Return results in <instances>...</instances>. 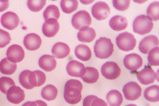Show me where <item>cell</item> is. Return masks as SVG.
Returning <instances> with one entry per match:
<instances>
[{"label":"cell","instance_id":"39","mask_svg":"<svg viewBox=\"0 0 159 106\" xmlns=\"http://www.w3.org/2000/svg\"><path fill=\"white\" fill-rule=\"evenodd\" d=\"M91 106H107V104L105 100L97 97L96 99L93 100V102L91 103Z\"/></svg>","mask_w":159,"mask_h":106},{"label":"cell","instance_id":"3","mask_svg":"<svg viewBox=\"0 0 159 106\" xmlns=\"http://www.w3.org/2000/svg\"><path fill=\"white\" fill-rule=\"evenodd\" d=\"M153 28V21L145 15H140L136 17L133 22V30L139 35L147 34L152 30Z\"/></svg>","mask_w":159,"mask_h":106},{"label":"cell","instance_id":"14","mask_svg":"<svg viewBox=\"0 0 159 106\" xmlns=\"http://www.w3.org/2000/svg\"><path fill=\"white\" fill-rule=\"evenodd\" d=\"M137 79L143 85L153 84L156 79V72L150 66H146L137 73Z\"/></svg>","mask_w":159,"mask_h":106},{"label":"cell","instance_id":"29","mask_svg":"<svg viewBox=\"0 0 159 106\" xmlns=\"http://www.w3.org/2000/svg\"><path fill=\"white\" fill-rule=\"evenodd\" d=\"M60 16V13L59 11V9L57 6L55 5L51 4L48 6L47 8L45 9L43 13V17L45 21L49 20L51 19H55L57 20Z\"/></svg>","mask_w":159,"mask_h":106},{"label":"cell","instance_id":"6","mask_svg":"<svg viewBox=\"0 0 159 106\" xmlns=\"http://www.w3.org/2000/svg\"><path fill=\"white\" fill-rule=\"evenodd\" d=\"M125 97L128 100L134 101L139 98L142 95V88L137 82L130 81L123 87Z\"/></svg>","mask_w":159,"mask_h":106},{"label":"cell","instance_id":"7","mask_svg":"<svg viewBox=\"0 0 159 106\" xmlns=\"http://www.w3.org/2000/svg\"><path fill=\"white\" fill-rule=\"evenodd\" d=\"M101 73L105 78L114 80L118 78L121 74V69L116 62H107L101 67Z\"/></svg>","mask_w":159,"mask_h":106},{"label":"cell","instance_id":"28","mask_svg":"<svg viewBox=\"0 0 159 106\" xmlns=\"http://www.w3.org/2000/svg\"><path fill=\"white\" fill-rule=\"evenodd\" d=\"M58 94V90L55 86L53 85H48L45 87L43 88L41 91V95L42 97L48 101L55 100L57 98Z\"/></svg>","mask_w":159,"mask_h":106},{"label":"cell","instance_id":"34","mask_svg":"<svg viewBox=\"0 0 159 106\" xmlns=\"http://www.w3.org/2000/svg\"><path fill=\"white\" fill-rule=\"evenodd\" d=\"M148 62L151 66H158L159 64V48L156 47L148 53Z\"/></svg>","mask_w":159,"mask_h":106},{"label":"cell","instance_id":"32","mask_svg":"<svg viewBox=\"0 0 159 106\" xmlns=\"http://www.w3.org/2000/svg\"><path fill=\"white\" fill-rule=\"evenodd\" d=\"M15 86L14 80L9 77H1L0 78V90L3 94H7L10 88Z\"/></svg>","mask_w":159,"mask_h":106},{"label":"cell","instance_id":"11","mask_svg":"<svg viewBox=\"0 0 159 106\" xmlns=\"http://www.w3.org/2000/svg\"><path fill=\"white\" fill-rule=\"evenodd\" d=\"M123 62L126 69L130 71H136L142 66L143 59L140 55L132 53L125 56Z\"/></svg>","mask_w":159,"mask_h":106},{"label":"cell","instance_id":"27","mask_svg":"<svg viewBox=\"0 0 159 106\" xmlns=\"http://www.w3.org/2000/svg\"><path fill=\"white\" fill-rule=\"evenodd\" d=\"M144 98L150 102H158L159 100V86L153 85L145 89Z\"/></svg>","mask_w":159,"mask_h":106},{"label":"cell","instance_id":"8","mask_svg":"<svg viewBox=\"0 0 159 106\" xmlns=\"http://www.w3.org/2000/svg\"><path fill=\"white\" fill-rule=\"evenodd\" d=\"M19 82L26 89H33L37 86V78L34 71H23L19 75Z\"/></svg>","mask_w":159,"mask_h":106},{"label":"cell","instance_id":"24","mask_svg":"<svg viewBox=\"0 0 159 106\" xmlns=\"http://www.w3.org/2000/svg\"><path fill=\"white\" fill-rule=\"evenodd\" d=\"M106 99L110 106H120L122 103L123 98L119 90H112L107 93Z\"/></svg>","mask_w":159,"mask_h":106},{"label":"cell","instance_id":"37","mask_svg":"<svg viewBox=\"0 0 159 106\" xmlns=\"http://www.w3.org/2000/svg\"><path fill=\"white\" fill-rule=\"evenodd\" d=\"M34 73L36 75V78H37V87L41 86L42 85L45 84V82L46 81V76L44 72L39 71V70H36L34 71Z\"/></svg>","mask_w":159,"mask_h":106},{"label":"cell","instance_id":"20","mask_svg":"<svg viewBox=\"0 0 159 106\" xmlns=\"http://www.w3.org/2000/svg\"><path fill=\"white\" fill-rule=\"evenodd\" d=\"M52 53L54 58L63 59L67 57L70 53V48L67 44L64 43H57L53 45Z\"/></svg>","mask_w":159,"mask_h":106},{"label":"cell","instance_id":"21","mask_svg":"<svg viewBox=\"0 0 159 106\" xmlns=\"http://www.w3.org/2000/svg\"><path fill=\"white\" fill-rule=\"evenodd\" d=\"M96 36V33L93 28L83 27L79 30L77 34L78 40L82 43H91Z\"/></svg>","mask_w":159,"mask_h":106},{"label":"cell","instance_id":"42","mask_svg":"<svg viewBox=\"0 0 159 106\" xmlns=\"http://www.w3.org/2000/svg\"><path fill=\"white\" fill-rule=\"evenodd\" d=\"M35 103H37L38 106H48L47 103H45V102L43 101V100H36Z\"/></svg>","mask_w":159,"mask_h":106},{"label":"cell","instance_id":"9","mask_svg":"<svg viewBox=\"0 0 159 106\" xmlns=\"http://www.w3.org/2000/svg\"><path fill=\"white\" fill-rule=\"evenodd\" d=\"M91 13L95 19L98 21L106 19L110 14V9L106 2H98L92 7Z\"/></svg>","mask_w":159,"mask_h":106},{"label":"cell","instance_id":"2","mask_svg":"<svg viewBox=\"0 0 159 106\" xmlns=\"http://www.w3.org/2000/svg\"><path fill=\"white\" fill-rule=\"evenodd\" d=\"M113 52V44L109 38H101L95 43L94 53L96 58L102 59L109 58Z\"/></svg>","mask_w":159,"mask_h":106},{"label":"cell","instance_id":"12","mask_svg":"<svg viewBox=\"0 0 159 106\" xmlns=\"http://www.w3.org/2000/svg\"><path fill=\"white\" fill-rule=\"evenodd\" d=\"M7 58L12 62H20L24 58L25 52L21 46L19 45H12L7 49Z\"/></svg>","mask_w":159,"mask_h":106},{"label":"cell","instance_id":"5","mask_svg":"<svg viewBox=\"0 0 159 106\" xmlns=\"http://www.w3.org/2000/svg\"><path fill=\"white\" fill-rule=\"evenodd\" d=\"M91 18L89 13L85 10L78 12L72 16L71 24L76 29H81L83 27H88L91 24Z\"/></svg>","mask_w":159,"mask_h":106},{"label":"cell","instance_id":"43","mask_svg":"<svg viewBox=\"0 0 159 106\" xmlns=\"http://www.w3.org/2000/svg\"><path fill=\"white\" fill-rule=\"evenodd\" d=\"M81 2H82V3L86 4V3H92V2H93V1H91V2H83V1H82Z\"/></svg>","mask_w":159,"mask_h":106},{"label":"cell","instance_id":"13","mask_svg":"<svg viewBox=\"0 0 159 106\" xmlns=\"http://www.w3.org/2000/svg\"><path fill=\"white\" fill-rule=\"evenodd\" d=\"M158 38L155 35H148L143 38L141 41L139 46V50L141 53L147 55V53L156 47H158Z\"/></svg>","mask_w":159,"mask_h":106},{"label":"cell","instance_id":"36","mask_svg":"<svg viewBox=\"0 0 159 106\" xmlns=\"http://www.w3.org/2000/svg\"><path fill=\"white\" fill-rule=\"evenodd\" d=\"M130 4V1L129 0H123V1H117V0H114L112 1V5L115 9L118 11H125L129 8Z\"/></svg>","mask_w":159,"mask_h":106},{"label":"cell","instance_id":"30","mask_svg":"<svg viewBox=\"0 0 159 106\" xmlns=\"http://www.w3.org/2000/svg\"><path fill=\"white\" fill-rule=\"evenodd\" d=\"M62 12L66 14H71L78 8L79 2L76 0H62L60 2Z\"/></svg>","mask_w":159,"mask_h":106},{"label":"cell","instance_id":"10","mask_svg":"<svg viewBox=\"0 0 159 106\" xmlns=\"http://www.w3.org/2000/svg\"><path fill=\"white\" fill-rule=\"evenodd\" d=\"M19 17L14 12H9L2 15L1 17V24L2 26L8 30H14L19 24Z\"/></svg>","mask_w":159,"mask_h":106},{"label":"cell","instance_id":"4","mask_svg":"<svg viewBox=\"0 0 159 106\" xmlns=\"http://www.w3.org/2000/svg\"><path fill=\"white\" fill-rule=\"evenodd\" d=\"M116 43L120 50L125 52H129L134 50L137 44L134 35L130 33L125 32L117 35L116 38Z\"/></svg>","mask_w":159,"mask_h":106},{"label":"cell","instance_id":"1","mask_svg":"<svg viewBox=\"0 0 159 106\" xmlns=\"http://www.w3.org/2000/svg\"><path fill=\"white\" fill-rule=\"evenodd\" d=\"M83 85L76 79L66 81L64 90V98L69 104H77L81 100V90Z\"/></svg>","mask_w":159,"mask_h":106},{"label":"cell","instance_id":"19","mask_svg":"<svg viewBox=\"0 0 159 106\" xmlns=\"http://www.w3.org/2000/svg\"><path fill=\"white\" fill-rule=\"evenodd\" d=\"M38 64L40 68L45 71H51L57 67V61L53 56L45 55L39 59Z\"/></svg>","mask_w":159,"mask_h":106},{"label":"cell","instance_id":"25","mask_svg":"<svg viewBox=\"0 0 159 106\" xmlns=\"http://www.w3.org/2000/svg\"><path fill=\"white\" fill-rule=\"evenodd\" d=\"M16 64L9 61L7 58H4L0 62V72L2 74L11 75L16 71Z\"/></svg>","mask_w":159,"mask_h":106},{"label":"cell","instance_id":"23","mask_svg":"<svg viewBox=\"0 0 159 106\" xmlns=\"http://www.w3.org/2000/svg\"><path fill=\"white\" fill-rule=\"evenodd\" d=\"M74 54L76 58L84 62L89 61L92 56L91 49L89 46L84 45V44L76 46L75 50H74Z\"/></svg>","mask_w":159,"mask_h":106},{"label":"cell","instance_id":"26","mask_svg":"<svg viewBox=\"0 0 159 106\" xmlns=\"http://www.w3.org/2000/svg\"><path fill=\"white\" fill-rule=\"evenodd\" d=\"M99 78V73L94 67H86V73L81 77L82 80L87 84H93L96 83Z\"/></svg>","mask_w":159,"mask_h":106},{"label":"cell","instance_id":"31","mask_svg":"<svg viewBox=\"0 0 159 106\" xmlns=\"http://www.w3.org/2000/svg\"><path fill=\"white\" fill-rule=\"evenodd\" d=\"M147 14L151 21H158L159 19V2H155L151 3L147 8Z\"/></svg>","mask_w":159,"mask_h":106},{"label":"cell","instance_id":"22","mask_svg":"<svg viewBox=\"0 0 159 106\" xmlns=\"http://www.w3.org/2000/svg\"><path fill=\"white\" fill-rule=\"evenodd\" d=\"M127 20L125 17L116 15L111 18L109 21L110 27L115 31L125 30L127 27Z\"/></svg>","mask_w":159,"mask_h":106},{"label":"cell","instance_id":"15","mask_svg":"<svg viewBox=\"0 0 159 106\" xmlns=\"http://www.w3.org/2000/svg\"><path fill=\"white\" fill-rule=\"evenodd\" d=\"M7 98L9 102L13 104H19L25 99L24 90L19 86H12L7 90Z\"/></svg>","mask_w":159,"mask_h":106},{"label":"cell","instance_id":"38","mask_svg":"<svg viewBox=\"0 0 159 106\" xmlns=\"http://www.w3.org/2000/svg\"><path fill=\"white\" fill-rule=\"evenodd\" d=\"M97 96L96 95H88V96L84 98L83 102V106H91V103L94 99H96Z\"/></svg>","mask_w":159,"mask_h":106},{"label":"cell","instance_id":"35","mask_svg":"<svg viewBox=\"0 0 159 106\" xmlns=\"http://www.w3.org/2000/svg\"><path fill=\"white\" fill-rule=\"evenodd\" d=\"M11 36L6 30L0 29V48H3L11 42Z\"/></svg>","mask_w":159,"mask_h":106},{"label":"cell","instance_id":"40","mask_svg":"<svg viewBox=\"0 0 159 106\" xmlns=\"http://www.w3.org/2000/svg\"><path fill=\"white\" fill-rule=\"evenodd\" d=\"M9 6V2L8 0H4V1H0V12H2L8 9Z\"/></svg>","mask_w":159,"mask_h":106},{"label":"cell","instance_id":"18","mask_svg":"<svg viewBox=\"0 0 159 106\" xmlns=\"http://www.w3.org/2000/svg\"><path fill=\"white\" fill-rule=\"evenodd\" d=\"M24 44L25 48L28 49V50L34 51L40 48L41 44H42V40L38 34L29 33V34L25 36Z\"/></svg>","mask_w":159,"mask_h":106},{"label":"cell","instance_id":"33","mask_svg":"<svg viewBox=\"0 0 159 106\" xmlns=\"http://www.w3.org/2000/svg\"><path fill=\"white\" fill-rule=\"evenodd\" d=\"M46 4L45 0H30L27 2V5L29 9L31 12H38L42 10Z\"/></svg>","mask_w":159,"mask_h":106},{"label":"cell","instance_id":"41","mask_svg":"<svg viewBox=\"0 0 159 106\" xmlns=\"http://www.w3.org/2000/svg\"><path fill=\"white\" fill-rule=\"evenodd\" d=\"M22 106H38L37 103L35 102H31V101H28L26 103H25L24 105Z\"/></svg>","mask_w":159,"mask_h":106},{"label":"cell","instance_id":"17","mask_svg":"<svg viewBox=\"0 0 159 106\" xmlns=\"http://www.w3.org/2000/svg\"><path fill=\"white\" fill-rule=\"evenodd\" d=\"M66 71L71 76L82 77L86 73V67L78 61L71 60L66 66Z\"/></svg>","mask_w":159,"mask_h":106},{"label":"cell","instance_id":"44","mask_svg":"<svg viewBox=\"0 0 159 106\" xmlns=\"http://www.w3.org/2000/svg\"><path fill=\"white\" fill-rule=\"evenodd\" d=\"M126 106H137V105H136L134 104H129V105H127Z\"/></svg>","mask_w":159,"mask_h":106},{"label":"cell","instance_id":"16","mask_svg":"<svg viewBox=\"0 0 159 106\" xmlns=\"http://www.w3.org/2000/svg\"><path fill=\"white\" fill-rule=\"evenodd\" d=\"M59 30H60V24H59L57 20L55 19L45 21L42 28L43 33L48 38H52L55 36Z\"/></svg>","mask_w":159,"mask_h":106}]
</instances>
